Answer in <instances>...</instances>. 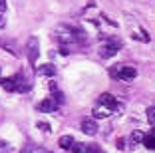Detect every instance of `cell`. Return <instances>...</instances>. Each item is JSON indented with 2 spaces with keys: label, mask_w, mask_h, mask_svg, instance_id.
I'll list each match as a JSON object with an SVG mask.
<instances>
[{
  "label": "cell",
  "mask_w": 155,
  "mask_h": 153,
  "mask_svg": "<svg viewBox=\"0 0 155 153\" xmlns=\"http://www.w3.org/2000/svg\"><path fill=\"white\" fill-rule=\"evenodd\" d=\"M97 104L104 105V108L110 109V111H121V109H123V104H119L117 99H115L111 94H107V91H105V94H101L100 98H97Z\"/></svg>",
  "instance_id": "obj_1"
},
{
  "label": "cell",
  "mask_w": 155,
  "mask_h": 153,
  "mask_svg": "<svg viewBox=\"0 0 155 153\" xmlns=\"http://www.w3.org/2000/svg\"><path fill=\"white\" fill-rule=\"evenodd\" d=\"M38 56H40V42L36 36H32L28 40V62H30V66H36Z\"/></svg>",
  "instance_id": "obj_2"
},
{
  "label": "cell",
  "mask_w": 155,
  "mask_h": 153,
  "mask_svg": "<svg viewBox=\"0 0 155 153\" xmlns=\"http://www.w3.org/2000/svg\"><path fill=\"white\" fill-rule=\"evenodd\" d=\"M119 48H121V44H119L117 40H107V42H105V44L100 48V56L107 60V58H111V56L117 54Z\"/></svg>",
  "instance_id": "obj_3"
},
{
  "label": "cell",
  "mask_w": 155,
  "mask_h": 153,
  "mask_svg": "<svg viewBox=\"0 0 155 153\" xmlns=\"http://www.w3.org/2000/svg\"><path fill=\"white\" fill-rule=\"evenodd\" d=\"M117 78L119 80H125V81H131V80L137 78V70L131 68V66H121L117 70Z\"/></svg>",
  "instance_id": "obj_4"
},
{
  "label": "cell",
  "mask_w": 155,
  "mask_h": 153,
  "mask_svg": "<svg viewBox=\"0 0 155 153\" xmlns=\"http://www.w3.org/2000/svg\"><path fill=\"white\" fill-rule=\"evenodd\" d=\"M82 131L86 135H96L97 131H100V129H97V121H96V119H91V117H84V119H82Z\"/></svg>",
  "instance_id": "obj_5"
},
{
  "label": "cell",
  "mask_w": 155,
  "mask_h": 153,
  "mask_svg": "<svg viewBox=\"0 0 155 153\" xmlns=\"http://www.w3.org/2000/svg\"><path fill=\"white\" fill-rule=\"evenodd\" d=\"M20 78H22V74H16L14 78H6V80H0V84H2V88H4L6 91H16Z\"/></svg>",
  "instance_id": "obj_6"
},
{
  "label": "cell",
  "mask_w": 155,
  "mask_h": 153,
  "mask_svg": "<svg viewBox=\"0 0 155 153\" xmlns=\"http://www.w3.org/2000/svg\"><path fill=\"white\" fill-rule=\"evenodd\" d=\"M56 109H58V104H56L52 98H46V99H42L40 104H38V111L52 113V111H56Z\"/></svg>",
  "instance_id": "obj_7"
},
{
  "label": "cell",
  "mask_w": 155,
  "mask_h": 153,
  "mask_svg": "<svg viewBox=\"0 0 155 153\" xmlns=\"http://www.w3.org/2000/svg\"><path fill=\"white\" fill-rule=\"evenodd\" d=\"M38 74H40V76L54 78L56 76V66H52V64H44L42 68H38Z\"/></svg>",
  "instance_id": "obj_8"
},
{
  "label": "cell",
  "mask_w": 155,
  "mask_h": 153,
  "mask_svg": "<svg viewBox=\"0 0 155 153\" xmlns=\"http://www.w3.org/2000/svg\"><path fill=\"white\" fill-rule=\"evenodd\" d=\"M143 143H145L147 149H151V151H155V127L151 133H147L145 137H143Z\"/></svg>",
  "instance_id": "obj_9"
},
{
  "label": "cell",
  "mask_w": 155,
  "mask_h": 153,
  "mask_svg": "<svg viewBox=\"0 0 155 153\" xmlns=\"http://www.w3.org/2000/svg\"><path fill=\"white\" fill-rule=\"evenodd\" d=\"M58 143H60V147H62V149H72V145H74V137H72V135H62Z\"/></svg>",
  "instance_id": "obj_10"
},
{
  "label": "cell",
  "mask_w": 155,
  "mask_h": 153,
  "mask_svg": "<svg viewBox=\"0 0 155 153\" xmlns=\"http://www.w3.org/2000/svg\"><path fill=\"white\" fill-rule=\"evenodd\" d=\"M72 151L74 153H91V147H90V145H86V143H76V141H74Z\"/></svg>",
  "instance_id": "obj_11"
},
{
  "label": "cell",
  "mask_w": 155,
  "mask_h": 153,
  "mask_svg": "<svg viewBox=\"0 0 155 153\" xmlns=\"http://www.w3.org/2000/svg\"><path fill=\"white\" fill-rule=\"evenodd\" d=\"M110 109H105V108H96L94 109V117H107L110 115Z\"/></svg>",
  "instance_id": "obj_12"
},
{
  "label": "cell",
  "mask_w": 155,
  "mask_h": 153,
  "mask_svg": "<svg viewBox=\"0 0 155 153\" xmlns=\"http://www.w3.org/2000/svg\"><path fill=\"white\" fill-rule=\"evenodd\" d=\"M52 99H54L56 104H64V94H62L60 90H54L52 91Z\"/></svg>",
  "instance_id": "obj_13"
},
{
  "label": "cell",
  "mask_w": 155,
  "mask_h": 153,
  "mask_svg": "<svg viewBox=\"0 0 155 153\" xmlns=\"http://www.w3.org/2000/svg\"><path fill=\"white\" fill-rule=\"evenodd\" d=\"M147 119H149V123H151V125H155V105L147 108Z\"/></svg>",
  "instance_id": "obj_14"
},
{
  "label": "cell",
  "mask_w": 155,
  "mask_h": 153,
  "mask_svg": "<svg viewBox=\"0 0 155 153\" xmlns=\"http://www.w3.org/2000/svg\"><path fill=\"white\" fill-rule=\"evenodd\" d=\"M131 137H133V141H137V143H139V141H143V137H145V135H143L139 129H135V131L131 133Z\"/></svg>",
  "instance_id": "obj_15"
},
{
  "label": "cell",
  "mask_w": 155,
  "mask_h": 153,
  "mask_svg": "<svg viewBox=\"0 0 155 153\" xmlns=\"http://www.w3.org/2000/svg\"><path fill=\"white\" fill-rule=\"evenodd\" d=\"M117 149H119V151L125 149V139H123V137H119V139H117Z\"/></svg>",
  "instance_id": "obj_16"
},
{
  "label": "cell",
  "mask_w": 155,
  "mask_h": 153,
  "mask_svg": "<svg viewBox=\"0 0 155 153\" xmlns=\"http://www.w3.org/2000/svg\"><path fill=\"white\" fill-rule=\"evenodd\" d=\"M38 127H40L42 131H46V133L50 131V125H48V123H38Z\"/></svg>",
  "instance_id": "obj_17"
},
{
  "label": "cell",
  "mask_w": 155,
  "mask_h": 153,
  "mask_svg": "<svg viewBox=\"0 0 155 153\" xmlns=\"http://www.w3.org/2000/svg\"><path fill=\"white\" fill-rule=\"evenodd\" d=\"M6 10V0H0V12H4Z\"/></svg>",
  "instance_id": "obj_18"
},
{
  "label": "cell",
  "mask_w": 155,
  "mask_h": 153,
  "mask_svg": "<svg viewBox=\"0 0 155 153\" xmlns=\"http://www.w3.org/2000/svg\"><path fill=\"white\" fill-rule=\"evenodd\" d=\"M54 90H58V86H56V81L52 80V81H50V91H54Z\"/></svg>",
  "instance_id": "obj_19"
},
{
  "label": "cell",
  "mask_w": 155,
  "mask_h": 153,
  "mask_svg": "<svg viewBox=\"0 0 155 153\" xmlns=\"http://www.w3.org/2000/svg\"><path fill=\"white\" fill-rule=\"evenodd\" d=\"M6 26V18L4 16H0V28H4Z\"/></svg>",
  "instance_id": "obj_20"
},
{
  "label": "cell",
  "mask_w": 155,
  "mask_h": 153,
  "mask_svg": "<svg viewBox=\"0 0 155 153\" xmlns=\"http://www.w3.org/2000/svg\"><path fill=\"white\" fill-rule=\"evenodd\" d=\"M6 149H8V145H6L4 141H2V143H0V151H6Z\"/></svg>",
  "instance_id": "obj_21"
}]
</instances>
